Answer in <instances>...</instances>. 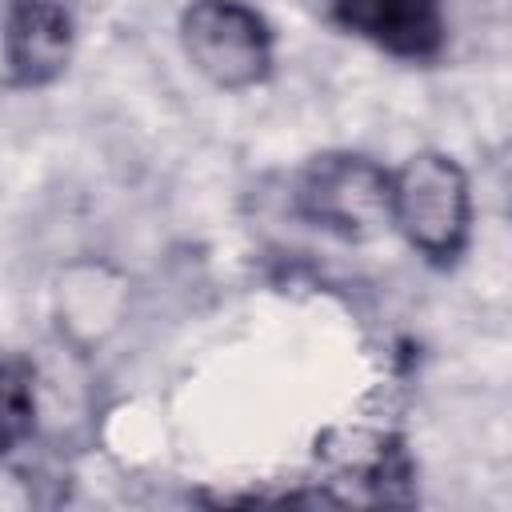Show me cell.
Segmentation results:
<instances>
[{"label": "cell", "mask_w": 512, "mask_h": 512, "mask_svg": "<svg viewBox=\"0 0 512 512\" xmlns=\"http://www.w3.org/2000/svg\"><path fill=\"white\" fill-rule=\"evenodd\" d=\"M472 224V180L452 152L420 148L388 168V228L428 268H456L472 244Z\"/></svg>", "instance_id": "6da1fadb"}, {"label": "cell", "mask_w": 512, "mask_h": 512, "mask_svg": "<svg viewBox=\"0 0 512 512\" xmlns=\"http://www.w3.org/2000/svg\"><path fill=\"white\" fill-rule=\"evenodd\" d=\"M288 208L308 228L344 244L376 240L388 232V168L352 148L316 152L292 172Z\"/></svg>", "instance_id": "7a4b0ae2"}, {"label": "cell", "mask_w": 512, "mask_h": 512, "mask_svg": "<svg viewBox=\"0 0 512 512\" xmlns=\"http://www.w3.org/2000/svg\"><path fill=\"white\" fill-rule=\"evenodd\" d=\"M176 36L188 68L220 92H252L276 72V32L248 0H188Z\"/></svg>", "instance_id": "3957f363"}, {"label": "cell", "mask_w": 512, "mask_h": 512, "mask_svg": "<svg viewBox=\"0 0 512 512\" xmlns=\"http://www.w3.org/2000/svg\"><path fill=\"white\" fill-rule=\"evenodd\" d=\"M76 56V16L64 0H4L0 68L8 88L36 92L56 84Z\"/></svg>", "instance_id": "277c9868"}, {"label": "cell", "mask_w": 512, "mask_h": 512, "mask_svg": "<svg viewBox=\"0 0 512 512\" xmlns=\"http://www.w3.org/2000/svg\"><path fill=\"white\" fill-rule=\"evenodd\" d=\"M328 16L348 36L404 64L436 60L448 40L444 0H328Z\"/></svg>", "instance_id": "5b68a950"}, {"label": "cell", "mask_w": 512, "mask_h": 512, "mask_svg": "<svg viewBox=\"0 0 512 512\" xmlns=\"http://www.w3.org/2000/svg\"><path fill=\"white\" fill-rule=\"evenodd\" d=\"M316 460L332 484L364 488L372 500H396L400 496L396 488L412 480V456L392 428H372V424L328 428L316 440Z\"/></svg>", "instance_id": "8992f818"}, {"label": "cell", "mask_w": 512, "mask_h": 512, "mask_svg": "<svg viewBox=\"0 0 512 512\" xmlns=\"http://www.w3.org/2000/svg\"><path fill=\"white\" fill-rule=\"evenodd\" d=\"M36 428V380L20 360L0 356V456L16 452Z\"/></svg>", "instance_id": "52a82bcc"}]
</instances>
